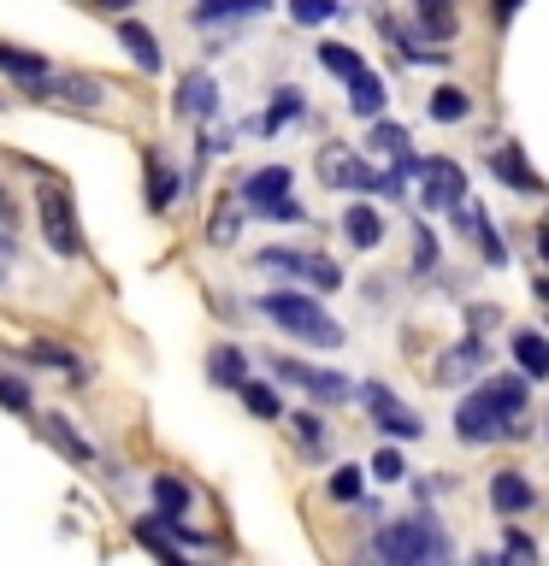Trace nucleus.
<instances>
[{"label": "nucleus", "instance_id": "1", "mask_svg": "<svg viewBox=\"0 0 549 566\" xmlns=\"http://www.w3.org/2000/svg\"><path fill=\"white\" fill-rule=\"evenodd\" d=\"M372 555L384 566H443V560H455V537L443 531L432 507H414L372 531Z\"/></svg>", "mask_w": 549, "mask_h": 566}, {"label": "nucleus", "instance_id": "2", "mask_svg": "<svg viewBox=\"0 0 549 566\" xmlns=\"http://www.w3.org/2000/svg\"><path fill=\"white\" fill-rule=\"evenodd\" d=\"M255 307L272 318V325L290 336V343H308V348H343V325L319 307V295L313 290H266Z\"/></svg>", "mask_w": 549, "mask_h": 566}, {"label": "nucleus", "instance_id": "3", "mask_svg": "<svg viewBox=\"0 0 549 566\" xmlns=\"http://www.w3.org/2000/svg\"><path fill=\"white\" fill-rule=\"evenodd\" d=\"M354 401L366 407L372 431H379L384 442H419V437H425L419 407H407V401H402L390 384H379V378H361V384H354Z\"/></svg>", "mask_w": 549, "mask_h": 566}, {"label": "nucleus", "instance_id": "4", "mask_svg": "<svg viewBox=\"0 0 549 566\" xmlns=\"http://www.w3.org/2000/svg\"><path fill=\"white\" fill-rule=\"evenodd\" d=\"M319 184L325 189H343V195H384V171L372 166L361 148H349V142H325L313 159Z\"/></svg>", "mask_w": 549, "mask_h": 566}, {"label": "nucleus", "instance_id": "5", "mask_svg": "<svg viewBox=\"0 0 549 566\" xmlns=\"http://www.w3.org/2000/svg\"><path fill=\"white\" fill-rule=\"evenodd\" d=\"M35 219H42V237L60 260H83V224H77V207H71V189L65 184H42L35 189Z\"/></svg>", "mask_w": 549, "mask_h": 566}, {"label": "nucleus", "instance_id": "6", "mask_svg": "<svg viewBox=\"0 0 549 566\" xmlns=\"http://www.w3.org/2000/svg\"><path fill=\"white\" fill-rule=\"evenodd\" d=\"M266 366H272L283 384L308 389L319 407H343V401H354V378H349V371H336V366H313V360H296V354H272Z\"/></svg>", "mask_w": 549, "mask_h": 566}, {"label": "nucleus", "instance_id": "7", "mask_svg": "<svg viewBox=\"0 0 549 566\" xmlns=\"http://www.w3.org/2000/svg\"><path fill=\"white\" fill-rule=\"evenodd\" d=\"M419 207L425 212H449V207H460L467 201V166L460 159H449V154H432V159H419Z\"/></svg>", "mask_w": 549, "mask_h": 566}, {"label": "nucleus", "instance_id": "8", "mask_svg": "<svg viewBox=\"0 0 549 566\" xmlns=\"http://www.w3.org/2000/svg\"><path fill=\"white\" fill-rule=\"evenodd\" d=\"M485 166H490L496 184H503L508 195H520V201H538V195H549V184H543L538 171H531V159H526V142H514V136L490 142Z\"/></svg>", "mask_w": 549, "mask_h": 566}, {"label": "nucleus", "instance_id": "9", "mask_svg": "<svg viewBox=\"0 0 549 566\" xmlns=\"http://www.w3.org/2000/svg\"><path fill=\"white\" fill-rule=\"evenodd\" d=\"M503 407H496L485 389H467V396L455 401V442H467V449H490V442H503Z\"/></svg>", "mask_w": 549, "mask_h": 566}, {"label": "nucleus", "instance_id": "10", "mask_svg": "<svg viewBox=\"0 0 549 566\" xmlns=\"http://www.w3.org/2000/svg\"><path fill=\"white\" fill-rule=\"evenodd\" d=\"M490 371V336H460L455 348H443L437 354V366H432V384H443V389H455V384H478Z\"/></svg>", "mask_w": 549, "mask_h": 566}, {"label": "nucleus", "instance_id": "11", "mask_svg": "<svg viewBox=\"0 0 549 566\" xmlns=\"http://www.w3.org/2000/svg\"><path fill=\"white\" fill-rule=\"evenodd\" d=\"M184 189H189V177L172 166V154L166 148H148V159H142V207H148L154 219H166Z\"/></svg>", "mask_w": 549, "mask_h": 566}, {"label": "nucleus", "instance_id": "12", "mask_svg": "<svg viewBox=\"0 0 549 566\" xmlns=\"http://www.w3.org/2000/svg\"><path fill=\"white\" fill-rule=\"evenodd\" d=\"M30 95H42V101H65V106H83V113H95V106L113 101V83L83 77V71H48V77L30 88Z\"/></svg>", "mask_w": 549, "mask_h": 566}, {"label": "nucleus", "instance_id": "13", "mask_svg": "<svg viewBox=\"0 0 549 566\" xmlns=\"http://www.w3.org/2000/svg\"><path fill=\"white\" fill-rule=\"evenodd\" d=\"M485 495H490V513H496V520H526V513L543 502L538 484L526 478V467H503V472H490Z\"/></svg>", "mask_w": 549, "mask_h": 566}, {"label": "nucleus", "instance_id": "14", "mask_svg": "<svg viewBox=\"0 0 549 566\" xmlns=\"http://www.w3.org/2000/svg\"><path fill=\"white\" fill-rule=\"evenodd\" d=\"M237 195H242L248 212H260V207L283 201V195H296V171L283 166V159H272V166H255V171L237 177Z\"/></svg>", "mask_w": 549, "mask_h": 566}, {"label": "nucleus", "instance_id": "15", "mask_svg": "<svg viewBox=\"0 0 549 566\" xmlns=\"http://www.w3.org/2000/svg\"><path fill=\"white\" fill-rule=\"evenodd\" d=\"M172 113L189 118V124H213V113H219V83H213V71H184V77H177Z\"/></svg>", "mask_w": 549, "mask_h": 566}, {"label": "nucleus", "instance_id": "16", "mask_svg": "<svg viewBox=\"0 0 549 566\" xmlns=\"http://www.w3.org/2000/svg\"><path fill=\"white\" fill-rule=\"evenodd\" d=\"M478 389H485V396L503 407V419H520V413H531V378L520 366H508V371H485V378H478Z\"/></svg>", "mask_w": 549, "mask_h": 566}, {"label": "nucleus", "instance_id": "17", "mask_svg": "<svg viewBox=\"0 0 549 566\" xmlns=\"http://www.w3.org/2000/svg\"><path fill=\"white\" fill-rule=\"evenodd\" d=\"M336 230H343L349 248H361V254H372V248L384 242V212L366 201V195H354V201L343 207V219H336Z\"/></svg>", "mask_w": 549, "mask_h": 566}, {"label": "nucleus", "instance_id": "18", "mask_svg": "<svg viewBox=\"0 0 549 566\" xmlns=\"http://www.w3.org/2000/svg\"><path fill=\"white\" fill-rule=\"evenodd\" d=\"M301 118H308V88L278 83V88H272V101H266V113L248 124V130H255V136H278L283 124H301Z\"/></svg>", "mask_w": 549, "mask_h": 566}, {"label": "nucleus", "instance_id": "19", "mask_svg": "<svg viewBox=\"0 0 549 566\" xmlns=\"http://www.w3.org/2000/svg\"><path fill=\"white\" fill-rule=\"evenodd\" d=\"M508 360L520 366L531 384H549V336L531 331V325H514L508 331Z\"/></svg>", "mask_w": 549, "mask_h": 566}, {"label": "nucleus", "instance_id": "20", "mask_svg": "<svg viewBox=\"0 0 549 566\" xmlns=\"http://www.w3.org/2000/svg\"><path fill=\"white\" fill-rule=\"evenodd\" d=\"M35 424H42V442H48V449H60V454L71 460V467H95V442H89V437H83L65 413H42Z\"/></svg>", "mask_w": 549, "mask_h": 566}, {"label": "nucleus", "instance_id": "21", "mask_svg": "<svg viewBox=\"0 0 549 566\" xmlns=\"http://www.w3.org/2000/svg\"><path fill=\"white\" fill-rule=\"evenodd\" d=\"M278 0H195V24L201 30H219V24H248V18H266Z\"/></svg>", "mask_w": 549, "mask_h": 566}, {"label": "nucleus", "instance_id": "22", "mask_svg": "<svg viewBox=\"0 0 549 566\" xmlns=\"http://www.w3.org/2000/svg\"><path fill=\"white\" fill-rule=\"evenodd\" d=\"M118 48L131 53V65L148 71V77H159V65H166V53H159V35H154L148 24H136L131 12L118 18Z\"/></svg>", "mask_w": 549, "mask_h": 566}, {"label": "nucleus", "instance_id": "23", "mask_svg": "<svg viewBox=\"0 0 549 566\" xmlns=\"http://www.w3.org/2000/svg\"><path fill=\"white\" fill-rule=\"evenodd\" d=\"M343 88H349V113H354V118H366V124H372V118H379L384 106H390V83H384L372 65H361V71H354V77L343 83Z\"/></svg>", "mask_w": 549, "mask_h": 566}, {"label": "nucleus", "instance_id": "24", "mask_svg": "<svg viewBox=\"0 0 549 566\" xmlns=\"http://www.w3.org/2000/svg\"><path fill=\"white\" fill-rule=\"evenodd\" d=\"M248 378V348L242 343H213L207 348V384L213 389H242Z\"/></svg>", "mask_w": 549, "mask_h": 566}, {"label": "nucleus", "instance_id": "25", "mask_svg": "<svg viewBox=\"0 0 549 566\" xmlns=\"http://www.w3.org/2000/svg\"><path fill=\"white\" fill-rule=\"evenodd\" d=\"M48 53H35V48H18V42H0V77H12V83H24V88H35L48 77Z\"/></svg>", "mask_w": 549, "mask_h": 566}, {"label": "nucleus", "instance_id": "26", "mask_svg": "<svg viewBox=\"0 0 549 566\" xmlns=\"http://www.w3.org/2000/svg\"><path fill=\"white\" fill-rule=\"evenodd\" d=\"M242 195H237V184H230L225 195H219V201H213V219H207V242L213 248H230V242H237L242 237Z\"/></svg>", "mask_w": 549, "mask_h": 566}, {"label": "nucleus", "instance_id": "27", "mask_svg": "<svg viewBox=\"0 0 549 566\" xmlns=\"http://www.w3.org/2000/svg\"><path fill=\"white\" fill-rule=\"evenodd\" d=\"M425 118H432V124H467V118H473V88L437 83L432 101H425Z\"/></svg>", "mask_w": 549, "mask_h": 566}, {"label": "nucleus", "instance_id": "28", "mask_svg": "<svg viewBox=\"0 0 549 566\" xmlns=\"http://www.w3.org/2000/svg\"><path fill=\"white\" fill-rule=\"evenodd\" d=\"M366 154H379V159H414V136H407V124L396 118H372V130H366Z\"/></svg>", "mask_w": 549, "mask_h": 566}, {"label": "nucleus", "instance_id": "29", "mask_svg": "<svg viewBox=\"0 0 549 566\" xmlns=\"http://www.w3.org/2000/svg\"><path fill=\"white\" fill-rule=\"evenodd\" d=\"M407 12H414V35H419V42H455V35H460V7H407Z\"/></svg>", "mask_w": 549, "mask_h": 566}, {"label": "nucleus", "instance_id": "30", "mask_svg": "<svg viewBox=\"0 0 549 566\" xmlns=\"http://www.w3.org/2000/svg\"><path fill=\"white\" fill-rule=\"evenodd\" d=\"M407 237H414V260H407V277H437L443 272V242H437V230L414 219L407 224Z\"/></svg>", "mask_w": 549, "mask_h": 566}, {"label": "nucleus", "instance_id": "31", "mask_svg": "<svg viewBox=\"0 0 549 566\" xmlns=\"http://www.w3.org/2000/svg\"><path fill=\"white\" fill-rule=\"evenodd\" d=\"M473 242H478V265H485V272H503V265L514 260L508 237L490 224V212H485V207H478V219H473Z\"/></svg>", "mask_w": 549, "mask_h": 566}, {"label": "nucleus", "instance_id": "32", "mask_svg": "<svg viewBox=\"0 0 549 566\" xmlns=\"http://www.w3.org/2000/svg\"><path fill=\"white\" fill-rule=\"evenodd\" d=\"M283 424H290V431H296L301 454L325 460V449H331V424H325V413H313V407H301V413H283Z\"/></svg>", "mask_w": 549, "mask_h": 566}, {"label": "nucleus", "instance_id": "33", "mask_svg": "<svg viewBox=\"0 0 549 566\" xmlns=\"http://www.w3.org/2000/svg\"><path fill=\"white\" fill-rule=\"evenodd\" d=\"M131 531H136V543H142V548H148V555H159V560H172V566H177V560H189V548H184V543H177V537H172V531H166V525H159V520H154V513H142V520H136Z\"/></svg>", "mask_w": 549, "mask_h": 566}, {"label": "nucleus", "instance_id": "34", "mask_svg": "<svg viewBox=\"0 0 549 566\" xmlns=\"http://www.w3.org/2000/svg\"><path fill=\"white\" fill-rule=\"evenodd\" d=\"M30 360H35V366H53V371H65L71 384H89V366H83V360H77V354H71V348L48 343V336H35V343H30Z\"/></svg>", "mask_w": 549, "mask_h": 566}, {"label": "nucleus", "instance_id": "35", "mask_svg": "<svg viewBox=\"0 0 549 566\" xmlns=\"http://www.w3.org/2000/svg\"><path fill=\"white\" fill-rule=\"evenodd\" d=\"M313 60H319V65H325V71H331V77H336V83H349V77H354V71H361V65H366V60H361V48H349V42H336V35H325V42H319V48H313Z\"/></svg>", "mask_w": 549, "mask_h": 566}, {"label": "nucleus", "instance_id": "36", "mask_svg": "<svg viewBox=\"0 0 549 566\" xmlns=\"http://www.w3.org/2000/svg\"><path fill=\"white\" fill-rule=\"evenodd\" d=\"M325 495L336 507H354L366 495V467H354V460H343V467H331V478H325Z\"/></svg>", "mask_w": 549, "mask_h": 566}, {"label": "nucleus", "instance_id": "37", "mask_svg": "<svg viewBox=\"0 0 549 566\" xmlns=\"http://www.w3.org/2000/svg\"><path fill=\"white\" fill-rule=\"evenodd\" d=\"M237 396H242V407H248L255 419H266V424H283V401H278V389L266 384V378H242Z\"/></svg>", "mask_w": 549, "mask_h": 566}, {"label": "nucleus", "instance_id": "38", "mask_svg": "<svg viewBox=\"0 0 549 566\" xmlns=\"http://www.w3.org/2000/svg\"><path fill=\"white\" fill-rule=\"evenodd\" d=\"M283 12H290V24L319 30V24H331V18H343L349 7H343V0H283Z\"/></svg>", "mask_w": 549, "mask_h": 566}, {"label": "nucleus", "instance_id": "39", "mask_svg": "<svg viewBox=\"0 0 549 566\" xmlns=\"http://www.w3.org/2000/svg\"><path fill=\"white\" fill-rule=\"evenodd\" d=\"M148 490H154V507L159 513H189V502H195L189 484H184V478H172V472H154Z\"/></svg>", "mask_w": 549, "mask_h": 566}, {"label": "nucleus", "instance_id": "40", "mask_svg": "<svg viewBox=\"0 0 549 566\" xmlns=\"http://www.w3.org/2000/svg\"><path fill=\"white\" fill-rule=\"evenodd\" d=\"M366 478H372V484H402V478H407V454L396 449V442H384V449L366 460Z\"/></svg>", "mask_w": 549, "mask_h": 566}, {"label": "nucleus", "instance_id": "41", "mask_svg": "<svg viewBox=\"0 0 549 566\" xmlns=\"http://www.w3.org/2000/svg\"><path fill=\"white\" fill-rule=\"evenodd\" d=\"M301 283H308L313 295H336V290H343V265H336L331 254H308V277H301Z\"/></svg>", "mask_w": 549, "mask_h": 566}, {"label": "nucleus", "instance_id": "42", "mask_svg": "<svg viewBox=\"0 0 549 566\" xmlns=\"http://www.w3.org/2000/svg\"><path fill=\"white\" fill-rule=\"evenodd\" d=\"M255 219H266V224H308V207H301L296 195H283V201H272V207H260Z\"/></svg>", "mask_w": 549, "mask_h": 566}, {"label": "nucleus", "instance_id": "43", "mask_svg": "<svg viewBox=\"0 0 549 566\" xmlns=\"http://www.w3.org/2000/svg\"><path fill=\"white\" fill-rule=\"evenodd\" d=\"M538 555H543V548L531 543L520 525H503V560H538Z\"/></svg>", "mask_w": 549, "mask_h": 566}, {"label": "nucleus", "instance_id": "44", "mask_svg": "<svg viewBox=\"0 0 549 566\" xmlns=\"http://www.w3.org/2000/svg\"><path fill=\"white\" fill-rule=\"evenodd\" d=\"M0 407H12V413H30V378H12V371H0Z\"/></svg>", "mask_w": 549, "mask_h": 566}, {"label": "nucleus", "instance_id": "45", "mask_svg": "<svg viewBox=\"0 0 549 566\" xmlns=\"http://www.w3.org/2000/svg\"><path fill=\"white\" fill-rule=\"evenodd\" d=\"M496 325H503V307H496V301H473L467 307V331L473 336H490Z\"/></svg>", "mask_w": 549, "mask_h": 566}, {"label": "nucleus", "instance_id": "46", "mask_svg": "<svg viewBox=\"0 0 549 566\" xmlns=\"http://www.w3.org/2000/svg\"><path fill=\"white\" fill-rule=\"evenodd\" d=\"M520 7H526V0H490V24H496V30H508L514 18H520Z\"/></svg>", "mask_w": 549, "mask_h": 566}, {"label": "nucleus", "instance_id": "47", "mask_svg": "<svg viewBox=\"0 0 549 566\" xmlns=\"http://www.w3.org/2000/svg\"><path fill=\"white\" fill-rule=\"evenodd\" d=\"M531 254H538V260L549 265V219H543L538 230H531Z\"/></svg>", "mask_w": 549, "mask_h": 566}, {"label": "nucleus", "instance_id": "48", "mask_svg": "<svg viewBox=\"0 0 549 566\" xmlns=\"http://www.w3.org/2000/svg\"><path fill=\"white\" fill-rule=\"evenodd\" d=\"M0 224H18V201H12L7 184H0Z\"/></svg>", "mask_w": 549, "mask_h": 566}, {"label": "nucleus", "instance_id": "49", "mask_svg": "<svg viewBox=\"0 0 549 566\" xmlns=\"http://www.w3.org/2000/svg\"><path fill=\"white\" fill-rule=\"evenodd\" d=\"M89 7H95V12H118V18H124V12H136V0H89Z\"/></svg>", "mask_w": 549, "mask_h": 566}, {"label": "nucleus", "instance_id": "50", "mask_svg": "<svg viewBox=\"0 0 549 566\" xmlns=\"http://www.w3.org/2000/svg\"><path fill=\"white\" fill-rule=\"evenodd\" d=\"M531 295H538V301H543V307H549V265H543V272H538V277H531Z\"/></svg>", "mask_w": 549, "mask_h": 566}, {"label": "nucleus", "instance_id": "51", "mask_svg": "<svg viewBox=\"0 0 549 566\" xmlns=\"http://www.w3.org/2000/svg\"><path fill=\"white\" fill-rule=\"evenodd\" d=\"M0 254L12 260V224H0Z\"/></svg>", "mask_w": 549, "mask_h": 566}, {"label": "nucleus", "instance_id": "52", "mask_svg": "<svg viewBox=\"0 0 549 566\" xmlns=\"http://www.w3.org/2000/svg\"><path fill=\"white\" fill-rule=\"evenodd\" d=\"M414 7H460V0H414Z\"/></svg>", "mask_w": 549, "mask_h": 566}, {"label": "nucleus", "instance_id": "53", "mask_svg": "<svg viewBox=\"0 0 549 566\" xmlns=\"http://www.w3.org/2000/svg\"><path fill=\"white\" fill-rule=\"evenodd\" d=\"M538 437H543V442H549V413H543V419H538Z\"/></svg>", "mask_w": 549, "mask_h": 566}, {"label": "nucleus", "instance_id": "54", "mask_svg": "<svg viewBox=\"0 0 549 566\" xmlns=\"http://www.w3.org/2000/svg\"><path fill=\"white\" fill-rule=\"evenodd\" d=\"M0 283H7V272H0Z\"/></svg>", "mask_w": 549, "mask_h": 566}]
</instances>
